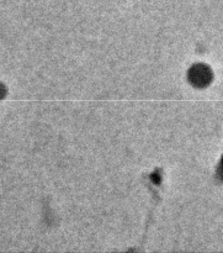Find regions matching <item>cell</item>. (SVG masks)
<instances>
[{"mask_svg":"<svg viewBox=\"0 0 223 253\" xmlns=\"http://www.w3.org/2000/svg\"><path fill=\"white\" fill-rule=\"evenodd\" d=\"M212 73L205 64H197L190 71V79L196 86H204L211 82Z\"/></svg>","mask_w":223,"mask_h":253,"instance_id":"cell-1","label":"cell"}]
</instances>
